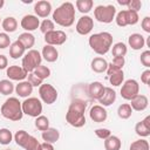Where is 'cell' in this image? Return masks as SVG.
Listing matches in <instances>:
<instances>
[{
	"instance_id": "e0dca14e",
	"label": "cell",
	"mask_w": 150,
	"mask_h": 150,
	"mask_svg": "<svg viewBox=\"0 0 150 150\" xmlns=\"http://www.w3.org/2000/svg\"><path fill=\"white\" fill-rule=\"evenodd\" d=\"M34 12L40 18H47L52 12V5L49 1L40 0L34 5Z\"/></svg>"
},
{
	"instance_id": "7a4b0ae2",
	"label": "cell",
	"mask_w": 150,
	"mask_h": 150,
	"mask_svg": "<svg viewBox=\"0 0 150 150\" xmlns=\"http://www.w3.org/2000/svg\"><path fill=\"white\" fill-rule=\"evenodd\" d=\"M53 20L62 27H70L75 21V8L71 2H63L53 12Z\"/></svg>"
},
{
	"instance_id": "5bb4252c",
	"label": "cell",
	"mask_w": 150,
	"mask_h": 150,
	"mask_svg": "<svg viewBox=\"0 0 150 150\" xmlns=\"http://www.w3.org/2000/svg\"><path fill=\"white\" fill-rule=\"evenodd\" d=\"M6 75L11 80H13V81H20L21 82V81H23L27 77L28 73L22 67H19V66H9L7 68V70H6Z\"/></svg>"
},
{
	"instance_id": "ee69618b",
	"label": "cell",
	"mask_w": 150,
	"mask_h": 150,
	"mask_svg": "<svg viewBox=\"0 0 150 150\" xmlns=\"http://www.w3.org/2000/svg\"><path fill=\"white\" fill-rule=\"evenodd\" d=\"M95 135H96L98 138H101V139H105V138H108V137L111 135V132H110L109 129L100 128V129H96V130H95Z\"/></svg>"
},
{
	"instance_id": "7402d4cb",
	"label": "cell",
	"mask_w": 150,
	"mask_h": 150,
	"mask_svg": "<svg viewBox=\"0 0 150 150\" xmlns=\"http://www.w3.org/2000/svg\"><path fill=\"white\" fill-rule=\"evenodd\" d=\"M104 91V86L98 82V81H95V82H91L89 86H88V94L91 98L94 100H98Z\"/></svg>"
},
{
	"instance_id": "816d5d0a",
	"label": "cell",
	"mask_w": 150,
	"mask_h": 150,
	"mask_svg": "<svg viewBox=\"0 0 150 150\" xmlns=\"http://www.w3.org/2000/svg\"><path fill=\"white\" fill-rule=\"evenodd\" d=\"M117 2L121 5V6H128L130 0H117Z\"/></svg>"
},
{
	"instance_id": "db71d44e",
	"label": "cell",
	"mask_w": 150,
	"mask_h": 150,
	"mask_svg": "<svg viewBox=\"0 0 150 150\" xmlns=\"http://www.w3.org/2000/svg\"><path fill=\"white\" fill-rule=\"evenodd\" d=\"M145 42H146V45H148V47H150V36L148 38V40H146Z\"/></svg>"
},
{
	"instance_id": "60d3db41",
	"label": "cell",
	"mask_w": 150,
	"mask_h": 150,
	"mask_svg": "<svg viewBox=\"0 0 150 150\" xmlns=\"http://www.w3.org/2000/svg\"><path fill=\"white\" fill-rule=\"evenodd\" d=\"M55 26H54V21L49 20V19H45L41 23H40V30L43 33V34H47L52 30H54Z\"/></svg>"
},
{
	"instance_id": "484cf974",
	"label": "cell",
	"mask_w": 150,
	"mask_h": 150,
	"mask_svg": "<svg viewBox=\"0 0 150 150\" xmlns=\"http://www.w3.org/2000/svg\"><path fill=\"white\" fill-rule=\"evenodd\" d=\"M41 136H42V139H43L46 143L53 144V143H55V142L59 141L60 132H59V130L55 129V128H48L47 130L42 131V135H41Z\"/></svg>"
},
{
	"instance_id": "9c48e42d",
	"label": "cell",
	"mask_w": 150,
	"mask_h": 150,
	"mask_svg": "<svg viewBox=\"0 0 150 150\" xmlns=\"http://www.w3.org/2000/svg\"><path fill=\"white\" fill-rule=\"evenodd\" d=\"M138 14L137 12L130 11V9H123L117 13L116 15V23L120 27H125L128 25H136L138 22Z\"/></svg>"
},
{
	"instance_id": "d6a6232c",
	"label": "cell",
	"mask_w": 150,
	"mask_h": 150,
	"mask_svg": "<svg viewBox=\"0 0 150 150\" xmlns=\"http://www.w3.org/2000/svg\"><path fill=\"white\" fill-rule=\"evenodd\" d=\"M75 5H76V8L79 9V12L86 14V13L91 11L94 2H93V0H77L75 2Z\"/></svg>"
},
{
	"instance_id": "44dd1931",
	"label": "cell",
	"mask_w": 150,
	"mask_h": 150,
	"mask_svg": "<svg viewBox=\"0 0 150 150\" xmlns=\"http://www.w3.org/2000/svg\"><path fill=\"white\" fill-rule=\"evenodd\" d=\"M41 56H42L47 62H55V61L57 60V57H59V52H57V49H56L54 46L46 45V46L42 48Z\"/></svg>"
},
{
	"instance_id": "30bf717a",
	"label": "cell",
	"mask_w": 150,
	"mask_h": 150,
	"mask_svg": "<svg viewBox=\"0 0 150 150\" xmlns=\"http://www.w3.org/2000/svg\"><path fill=\"white\" fill-rule=\"evenodd\" d=\"M139 93V84L136 80H132V79H129L127 80L123 84H122V88H121V96L124 98V100H128V101H131L134 97H136Z\"/></svg>"
},
{
	"instance_id": "3957f363",
	"label": "cell",
	"mask_w": 150,
	"mask_h": 150,
	"mask_svg": "<svg viewBox=\"0 0 150 150\" xmlns=\"http://www.w3.org/2000/svg\"><path fill=\"white\" fill-rule=\"evenodd\" d=\"M111 45H112V35L108 32L96 33L90 35L89 38V46L98 55L107 54L110 50Z\"/></svg>"
},
{
	"instance_id": "4fadbf2b",
	"label": "cell",
	"mask_w": 150,
	"mask_h": 150,
	"mask_svg": "<svg viewBox=\"0 0 150 150\" xmlns=\"http://www.w3.org/2000/svg\"><path fill=\"white\" fill-rule=\"evenodd\" d=\"M94 28V20L89 15H83L79 19L76 23V32L81 35H87Z\"/></svg>"
},
{
	"instance_id": "7dc6e473",
	"label": "cell",
	"mask_w": 150,
	"mask_h": 150,
	"mask_svg": "<svg viewBox=\"0 0 150 150\" xmlns=\"http://www.w3.org/2000/svg\"><path fill=\"white\" fill-rule=\"evenodd\" d=\"M141 25H142L143 30L150 34V18H149V16H145V18L142 20V23H141Z\"/></svg>"
},
{
	"instance_id": "ba28073f",
	"label": "cell",
	"mask_w": 150,
	"mask_h": 150,
	"mask_svg": "<svg viewBox=\"0 0 150 150\" xmlns=\"http://www.w3.org/2000/svg\"><path fill=\"white\" fill-rule=\"evenodd\" d=\"M22 111L23 114L30 116V117H38L42 112V103L38 97H28L22 103Z\"/></svg>"
},
{
	"instance_id": "d4e9b609",
	"label": "cell",
	"mask_w": 150,
	"mask_h": 150,
	"mask_svg": "<svg viewBox=\"0 0 150 150\" xmlns=\"http://www.w3.org/2000/svg\"><path fill=\"white\" fill-rule=\"evenodd\" d=\"M15 91L21 97H28L33 93V87L28 81H21L16 84Z\"/></svg>"
},
{
	"instance_id": "b9f144b4",
	"label": "cell",
	"mask_w": 150,
	"mask_h": 150,
	"mask_svg": "<svg viewBox=\"0 0 150 150\" xmlns=\"http://www.w3.org/2000/svg\"><path fill=\"white\" fill-rule=\"evenodd\" d=\"M27 81L32 84V87H40L41 84H42V80L41 79H39L34 73H28V75H27Z\"/></svg>"
},
{
	"instance_id": "5b68a950",
	"label": "cell",
	"mask_w": 150,
	"mask_h": 150,
	"mask_svg": "<svg viewBox=\"0 0 150 150\" xmlns=\"http://www.w3.org/2000/svg\"><path fill=\"white\" fill-rule=\"evenodd\" d=\"M15 143L25 150H41V143L25 130H19L14 135Z\"/></svg>"
},
{
	"instance_id": "f5cc1de1",
	"label": "cell",
	"mask_w": 150,
	"mask_h": 150,
	"mask_svg": "<svg viewBox=\"0 0 150 150\" xmlns=\"http://www.w3.org/2000/svg\"><path fill=\"white\" fill-rule=\"evenodd\" d=\"M4 5H5V1L4 0H0V9L4 7Z\"/></svg>"
},
{
	"instance_id": "d590c367",
	"label": "cell",
	"mask_w": 150,
	"mask_h": 150,
	"mask_svg": "<svg viewBox=\"0 0 150 150\" xmlns=\"http://www.w3.org/2000/svg\"><path fill=\"white\" fill-rule=\"evenodd\" d=\"M35 128L39 129L40 131H45L49 128V120L43 116V115H40L35 118Z\"/></svg>"
},
{
	"instance_id": "8fae6325",
	"label": "cell",
	"mask_w": 150,
	"mask_h": 150,
	"mask_svg": "<svg viewBox=\"0 0 150 150\" xmlns=\"http://www.w3.org/2000/svg\"><path fill=\"white\" fill-rule=\"evenodd\" d=\"M39 95H40V98L47 104H53L57 100L56 89L48 83H42L39 87Z\"/></svg>"
},
{
	"instance_id": "f35d334b",
	"label": "cell",
	"mask_w": 150,
	"mask_h": 150,
	"mask_svg": "<svg viewBox=\"0 0 150 150\" xmlns=\"http://www.w3.org/2000/svg\"><path fill=\"white\" fill-rule=\"evenodd\" d=\"M33 73H34L39 79H41L42 81H43L45 79H48V77L50 76V69H49L47 66H42V64H40Z\"/></svg>"
},
{
	"instance_id": "836d02e7",
	"label": "cell",
	"mask_w": 150,
	"mask_h": 150,
	"mask_svg": "<svg viewBox=\"0 0 150 150\" xmlns=\"http://www.w3.org/2000/svg\"><path fill=\"white\" fill-rule=\"evenodd\" d=\"M132 114V109L130 107L129 103H124V104H121L118 108H117V115L122 120H128Z\"/></svg>"
},
{
	"instance_id": "7c38bea8",
	"label": "cell",
	"mask_w": 150,
	"mask_h": 150,
	"mask_svg": "<svg viewBox=\"0 0 150 150\" xmlns=\"http://www.w3.org/2000/svg\"><path fill=\"white\" fill-rule=\"evenodd\" d=\"M67 40V34L63 30H52L45 34V41L49 46H60L63 45Z\"/></svg>"
},
{
	"instance_id": "d6986e66",
	"label": "cell",
	"mask_w": 150,
	"mask_h": 150,
	"mask_svg": "<svg viewBox=\"0 0 150 150\" xmlns=\"http://www.w3.org/2000/svg\"><path fill=\"white\" fill-rule=\"evenodd\" d=\"M149 104V100L145 95H137L136 97H134L131 100V103H130V107L132 110H136V111H143L144 109H146Z\"/></svg>"
},
{
	"instance_id": "4316f807",
	"label": "cell",
	"mask_w": 150,
	"mask_h": 150,
	"mask_svg": "<svg viewBox=\"0 0 150 150\" xmlns=\"http://www.w3.org/2000/svg\"><path fill=\"white\" fill-rule=\"evenodd\" d=\"M107 68H108V62H107L105 59L100 57V56L93 59V61H91V70L93 71H95V73H103V71L107 70Z\"/></svg>"
},
{
	"instance_id": "681fc988",
	"label": "cell",
	"mask_w": 150,
	"mask_h": 150,
	"mask_svg": "<svg viewBox=\"0 0 150 150\" xmlns=\"http://www.w3.org/2000/svg\"><path fill=\"white\" fill-rule=\"evenodd\" d=\"M7 66H8V60H7V57H6L5 55L0 54V70L7 68Z\"/></svg>"
},
{
	"instance_id": "83f0119b",
	"label": "cell",
	"mask_w": 150,
	"mask_h": 150,
	"mask_svg": "<svg viewBox=\"0 0 150 150\" xmlns=\"http://www.w3.org/2000/svg\"><path fill=\"white\" fill-rule=\"evenodd\" d=\"M124 66V57H114L111 63H108V68H107V74L111 75L118 70H122Z\"/></svg>"
},
{
	"instance_id": "6da1fadb",
	"label": "cell",
	"mask_w": 150,
	"mask_h": 150,
	"mask_svg": "<svg viewBox=\"0 0 150 150\" xmlns=\"http://www.w3.org/2000/svg\"><path fill=\"white\" fill-rule=\"evenodd\" d=\"M87 108V103L82 100H74L71 101L68 111L66 114V121L75 128H81L86 124V116L84 111Z\"/></svg>"
},
{
	"instance_id": "603a6c76",
	"label": "cell",
	"mask_w": 150,
	"mask_h": 150,
	"mask_svg": "<svg viewBox=\"0 0 150 150\" xmlns=\"http://www.w3.org/2000/svg\"><path fill=\"white\" fill-rule=\"evenodd\" d=\"M128 42H129V46L134 49V50H139L144 47L145 45V39L143 35L138 34V33H134L129 36L128 39Z\"/></svg>"
},
{
	"instance_id": "52a82bcc",
	"label": "cell",
	"mask_w": 150,
	"mask_h": 150,
	"mask_svg": "<svg viewBox=\"0 0 150 150\" xmlns=\"http://www.w3.org/2000/svg\"><path fill=\"white\" fill-rule=\"evenodd\" d=\"M116 15V8L112 5H100L94 9V16L98 22L102 23H110Z\"/></svg>"
},
{
	"instance_id": "ffe728a7",
	"label": "cell",
	"mask_w": 150,
	"mask_h": 150,
	"mask_svg": "<svg viewBox=\"0 0 150 150\" xmlns=\"http://www.w3.org/2000/svg\"><path fill=\"white\" fill-rule=\"evenodd\" d=\"M135 131L141 137H148L150 135V116H146L144 120L138 122L135 125Z\"/></svg>"
},
{
	"instance_id": "1f68e13d",
	"label": "cell",
	"mask_w": 150,
	"mask_h": 150,
	"mask_svg": "<svg viewBox=\"0 0 150 150\" xmlns=\"http://www.w3.org/2000/svg\"><path fill=\"white\" fill-rule=\"evenodd\" d=\"M127 52H128V48H127L125 43H123V42L115 43L112 46V49H111V53H112L114 57H124Z\"/></svg>"
},
{
	"instance_id": "ab89813d",
	"label": "cell",
	"mask_w": 150,
	"mask_h": 150,
	"mask_svg": "<svg viewBox=\"0 0 150 150\" xmlns=\"http://www.w3.org/2000/svg\"><path fill=\"white\" fill-rule=\"evenodd\" d=\"M129 150H149V143L146 139H137L130 144Z\"/></svg>"
},
{
	"instance_id": "8992f818",
	"label": "cell",
	"mask_w": 150,
	"mask_h": 150,
	"mask_svg": "<svg viewBox=\"0 0 150 150\" xmlns=\"http://www.w3.org/2000/svg\"><path fill=\"white\" fill-rule=\"evenodd\" d=\"M41 61L42 56L40 52H38L36 49H30L22 57V68L27 73H33L41 64Z\"/></svg>"
},
{
	"instance_id": "ac0fdd59",
	"label": "cell",
	"mask_w": 150,
	"mask_h": 150,
	"mask_svg": "<svg viewBox=\"0 0 150 150\" xmlns=\"http://www.w3.org/2000/svg\"><path fill=\"white\" fill-rule=\"evenodd\" d=\"M116 100V91L110 87H104V91L102 96L98 98V102L102 107H109Z\"/></svg>"
},
{
	"instance_id": "c3c4849f",
	"label": "cell",
	"mask_w": 150,
	"mask_h": 150,
	"mask_svg": "<svg viewBox=\"0 0 150 150\" xmlns=\"http://www.w3.org/2000/svg\"><path fill=\"white\" fill-rule=\"evenodd\" d=\"M141 81H142L144 84H149V83H150V70H149V69H146V70H144V71L142 73V75H141Z\"/></svg>"
},
{
	"instance_id": "74e56055",
	"label": "cell",
	"mask_w": 150,
	"mask_h": 150,
	"mask_svg": "<svg viewBox=\"0 0 150 150\" xmlns=\"http://www.w3.org/2000/svg\"><path fill=\"white\" fill-rule=\"evenodd\" d=\"M12 139H13V135H12L11 130H8L6 128L0 129V144L7 145L12 142Z\"/></svg>"
},
{
	"instance_id": "cb8c5ba5",
	"label": "cell",
	"mask_w": 150,
	"mask_h": 150,
	"mask_svg": "<svg viewBox=\"0 0 150 150\" xmlns=\"http://www.w3.org/2000/svg\"><path fill=\"white\" fill-rule=\"evenodd\" d=\"M25 52H26V48L23 47V45L19 41V40H16V41H14L11 46H9V56L12 57V59H19V57H21V56H23L25 55Z\"/></svg>"
},
{
	"instance_id": "e575fe53",
	"label": "cell",
	"mask_w": 150,
	"mask_h": 150,
	"mask_svg": "<svg viewBox=\"0 0 150 150\" xmlns=\"http://www.w3.org/2000/svg\"><path fill=\"white\" fill-rule=\"evenodd\" d=\"M14 90V84L9 80H1L0 81V94L9 95Z\"/></svg>"
},
{
	"instance_id": "7bdbcfd3",
	"label": "cell",
	"mask_w": 150,
	"mask_h": 150,
	"mask_svg": "<svg viewBox=\"0 0 150 150\" xmlns=\"http://www.w3.org/2000/svg\"><path fill=\"white\" fill-rule=\"evenodd\" d=\"M11 46V38L7 33H0V49H5Z\"/></svg>"
},
{
	"instance_id": "f546056e",
	"label": "cell",
	"mask_w": 150,
	"mask_h": 150,
	"mask_svg": "<svg viewBox=\"0 0 150 150\" xmlns=\"http://www.w3.org/2000/svg\"><path fill=\"white\" fill-rule=\"evenodd\" d=\"M1 26H2V28H4V30L6 33H13L18 28V21L13 16H7V18H5L2 20Z\"/></svg>"
},
{
	"instance_id": "2e32d148",
	"label": "cell",
	"mask_w": 150,
	"mask_h": 150,
	"mask_svg": "<svg viewBox=\"0 0 150 150\" xmlns=\"http://www.w3.org/2000/svg\"><path fill=\"white\" fill-rule=\"evenodd\" d=\"M89 116L94 122L102 123V122H104L107 120L108 112L102 105H94V107H91V109L89 111Z\"/></svg>"
},
{
	"instance_id": "bcb514c9",
	"label": "cell",
	"mask_w": 150,
	"mask_h": 150,
	"mask_svg": "<svg viewBox=\"0 0 150 150\" xmlns=\"http://www.w3.org/2000/svg\"><path fill=\"white\" fill-rule=\"evenodd\" d=\"M142 7V2L139 0H130L129 5H128V9L134 11V12H138Z\"/></svg>"
},
{
	"instance_id": "f1b7e54d",
	"label": "cell",
	"mask_w": 150,
	"mask_h": 150,
	"mask_svg": "<svg viewBox=\"0 0 150 150\" xmlns=\"http://www.w3.org/2000/svg\"><path fill=\"white\" fill-rule=\"evenodd\" d=\"M104 149L105 150H120L121 149V139L117 136L110 135L104 139Z\"/></svg>"
},
{
	"instance_id": "f6af8a7d",
	"label": "cell",
	"mask_w": 150,
	"mask_h": 150,
	"mask_svg": "<svg viewBox=\"0 0 150 150\" xmlns=\"http://www.w3.org/2000/svg\"><path fill=\"white\" fill-rule=\"evenodd\" d=\"M141 63L146 68L150 67V50H145L141 54Z\"/></svg>"
},
{
	"instance_id": "f907efd6",
	"label": "cell",
	"mask_w": 150,
	"mask_h": 150,
	"mask_svg": "<svg viewBox=\"0 0 150 150\" xmlns=\"http://www.w3.org/2000/svg\"><path fill=\"white\" fill-rule=\"evenodd\" d=\"M41 150H54V146L50 143L43 142V143H41Z\"/></svg>"
},
{
	"instance_id": "277c9868",
	"label": "cell",
	"mask_w": 150,
	"mask_h": 150,
	"mask_svg": "<svg viewBox=\"0 0 150 150\" xmlns=\"http://www.w3.org/2000/svg\"><path fill=\"white\" fill-rule=\"evenodd\" d=\"M1 115L9 120V121H20L23 116L21 102L16 97H9L7 98L0 109Z\"/></svg>"
},
{
	"instance_id": "4dcf8cb0",
	"label": "cell",
	"mask_w": 150,
	"mask_h": 150,
	"mask_svg": "<svg viewBox=\"0 0 150 150\" xmlns=\"http://www.w3.org/2000/svg\"><path fill=\"white\" fill-rule=\"evenodd\" d=\"M18 40L23 45V47H25L26 49H30V48L34 46V43H35V38H34V35H33L32 33H28V32L21 33V34L19 35V39H18Z\"/></svg>"
},
{
	"instance_id": "9a60e30c",
	"label": "cell",
	"mask_w": 150,
	"mask_h": 150,
	"mask_svg": "<svg viewBox=\"0 0 150 150\" xmlns=\"http://www.w3.org/2000/svg\"><path fill=\"white\" fill-rule=\"evenodd\" d=\"M21 27L27 30L28 33L32 30H35L36 28L40 27V20L38 19V16L32 15V14H27L21 19Z\"/></svg>"
},
{
	"instance_id": "8d00e7d4",
	"label": "cell",
	"mask_w": 150,
	"mask_h": 150,
	"mask_svg": "<svg viewBox=\"0 0 150 150\" xmlns=\"http://www.w3.org/2000/svg\"><path fill=\"white\" fill-rule=\"evenodd\" d=\"M123 80H124L123 70H118V71H116V73L109 75V81H110V83H111L114 87H118V86H121L122 82H123Z\"/></svg>"
}]
</instances>
